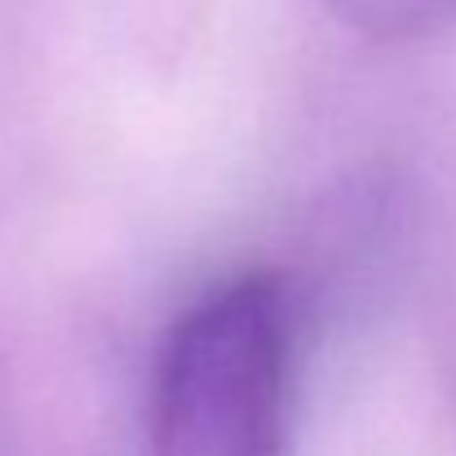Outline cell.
Listing matches in <instances>:
<instances>
[{
    "label": "cell",
    "mask_w": 456,
    "mask_h": 456,
    "mask_svg": "<svg viewBox=\"0 0 456 456\" xmlns=\"http://www.w3.org/2000/svg\"><path fill=\"white\" fill-rule=\"evenodd\" d=\"M293 323L275 275L248 271L191 305L155 372V456H284Z\"/></svg>",
    "instance_id": "obj_1"
}]
</instances>
